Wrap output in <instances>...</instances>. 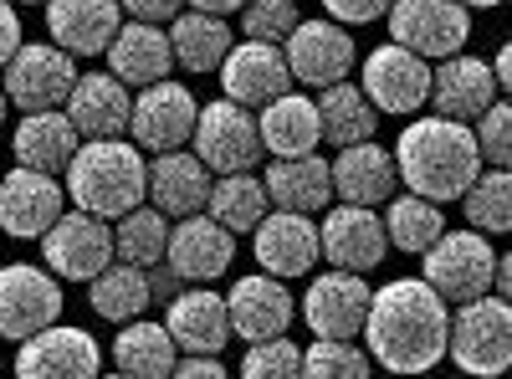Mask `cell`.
Masks as SVG:
<instances>
[{
    "instance_id": "45",
    "label": "cell",
    "mask_w": 512,
    "mask_h": 379,
    "mask_svg": "<svg viewBox=\"0 0 512 379\" xmlns=\"http://www.w3.org/2000/svg\"><path fill=\"white\" fill-rule=\"evenodd\" d=\"M123 6V16H134V21H175L180 11H185V0H118Z\"/></svg>"
},
{
    "instance_id": "53",
    "label": "cell",
    "mask_w": 512,
    "mask_h": 379,
    "mask_svg": "<svg viewBox=\"0 0 512 379\" xmlns=\"http://www.w3.org/2000/svg\"><path fill=\"white\" fill-rule=\"evenodd\" d=\"M6 108H11V103H6V88H0V123H6Z\"/></svg>"
},
{
    "instance_id": "51",
    "label": "cell",
    "mask_w": 512,
    "mask_h": 379,
    "mask_svg": "<svg viewBox=\"0 0 512 379\" xmlns=\"http://www.w3.org/2000/svg\"><path fill=\"white\" fill-rule=\"evenodd\" d=\"M492 287H497V298H507V287H512V257H497L492 262Z\"/></svg>"
},
{
    "instance_id": "39",
    "label": "cell",
    "mask_w": 512,
    "mask_h": 379,
    "mask_svg": "<svg viewBox=\"0 0 512 379\" xmlns=\"http://www.w3.org/2000/svg\"><path fill=\"white\" fill-rule=\"evenodd\" d=\"M461 210H466V221H472L482 236L512 231V175L497 170V164H492L487 175L477 170V180L461 190Z\"/></svg>"
},
{
    "instance_id": "7",
    "label": "cell",
    "mask_w": 512,
    "mask_h": 379,
    "mask_svg": "<svg viewBox=\"0 0 512 379\" xmlns=\"http://www.w3.org/2000/svg\"><path fill=\"white\" fill-rule=\"evenodd\" d=\"M0 88L6 103H16L21 113H41V108H62L72 82H77V57L62 52L57 41H21L16 57L0 67Z\"/></svg>"
},
{
    "instance_id": "15",
    "label": "cell",
    "mask_w": 512,
    "mask_h": 379,
    "mask_svg": "<svg viewBox=\"0 0 512 379\" xmlns=\"http://www.w3.org/2000/svg\"><path fill=\"white\" fill-rule=\"evenodd\" d=\"M231 257H236V236L221 221H210L205 210L180 216L175 226H169L164 267L175 272L180 282H216V277H226Z\"/></svg>"
},
{
    "instance_id": "18",
    "label": "cell",
    "mask_w": 512,
    "mask_h": 379,
    "mask_svg": "<svg viewBox=\"0 0 512 379\" xmlns=\"http://www.w3.org/2000/svg\"><path fill=\"white\" fill-rule=\"evenodd\" d=\"M67 210V190L57 175H41V170H11L0 175V231L16 236V241H41L57 216Z\"/></svg>"
},
{
    "instance_id": "25",
    "label": "cell",
    "mask_w": 512,
    "mask_h": 379,
    "mask_svg": "<svg viewBox=\"0 0 512 379\" xmlns=\"http://www.w3.org/2000/svg\"><path fill=\"white\" fill-rule=\"evenodd\" d=\"M123 6L118 0H47V31L62 52L72 57H98L108 52L113 31L123 26Z\"/></svg>"
},
{
    "instance_id": "34",
    "label": "cell",
    "mask_w": 512,
    "mask_h": 379,
    "mask_svg": "<svg viewBox=\"0 0 512 379\" xmlns=\"http://www.w3.org/2000/svg\"><path fill=\"white\" fill-rule=\"evenodd\" d=\"M267 210H272V200H267L262 175H251V170H231V175H216V180H210L205 216H210V221H221L231 236H246L256 221L267 216Z\"/></svg>"
},
{
    "instance_id": "47",
    "label": "cell",
    "mask_w": 512,
    "mask_h": 379,
    "mask_svg": "<svg viewBox=\"0 0 512 379\" xmlns=\"http://www.w3.org/2000/svg\"><path fill=\"white\" fill-rule=\"evenodd\" d=\"M169 374H180V379H221L226 374V364L216 359V354H185V359H175V369H169Z\"/></svg>"
},
{
    "instance_id": "20",
    "label": "cell",
    "mask_w": 512,
    "mask_h": 379,
    "mask_svg": "<svg viewBox=\"0 0 512 379\" xmlns=\"http://www.w3.org/2000/svg\"><path fill=\"white\" fill-rule=\"evenodd\" d=\"M369 282L364 272H323L313 277L308 298H303V318L318 339H359L364 328V313H369Z\"/></svg>"
},
{
    "instance_id": "35",
    "label": "cell",
    "mask_w": 512,
    "mask_h": 379,
    "mask_svg": "<svg viewBox=\"0 0 512 379\" xmlns=\"http://www.w3.org/2000/svg\"><path fill=\"white\" fill-rule=\"evenodd\" d=\"M113 369L118 374H134V379H154L175 369V339H169L164 323H149L144 313L128 318L123 333L113 339Z\"/></svg>"
},
{
    "instance_id": "13",
    "label": "cell",
    "mask_w": 512,
    "mask_h": 379,
    "mask_svg": "<svg viewBox=\"0 0 512 379\" xmlns=\"http://www.w3.org/2000/svg\"><path fill=\"white\" fill-rule=\"evenodd\" d=\"M282 57L292 82H308V88H328V82H344L359 62L354 36L338 21H297L282 36Z\"/></svg>"
},
{
    "instance_id": "54",
    "label": "cell",
    "mask_w": 512,
    "mask_h": 379,
    "mask_svg": "<svg viewBox=\"0 0 512 379\" xmlns=\"http://www.w3.org/2000/svg\"><path fill=\"white\" fill-rule=\"evenodd\" d=\"M11 6H47V0H11Z\"/></svg>"
},
{
    "instance_id": "21",
    "label": "cell",
    "mask_w": 512,
    "mask_h": 379,
    "mask_svg": "<svg viewBox=\"0 0 512 379\" xmlns=\"http://www.w3.org/2000/svg\"><path fill=\"white\" fill-rule=\"evenodd\" d=\"M292 292L282 287V277L272 272H256V277H236L231 292H226V318H231V333L246 344L256 339H277V333L292 328Z\"/></svg>"
},
{
    "instance_id": "8",
    "label": "cell",
    "mask_w": 512,
    "mask_h": 379,
    "mask_svg": "<svg viewBox=\"0 0 512 379\" xmlns=\"http://www.w3.org/2000/svg\"><path fill=\"white\" fill-rule=\"evenodd\" d=\"M359 88L374 103V113L410 118V113L425 108V98H431V62L415 57L410 47H400V41H384V47H374L364 57Z\"/></svg>"
},
{
    "instance_id": "3",
    "label": "cell",
    "mask_w": 512,
    "mask_h": 379,
    "mask_svg": "<svg viewBox=\"0 0 512 379\" xmlns=\"http://www.w3.org/2000/svg\"><path fill=\"white\" fill-rule=\"evenodd\" d=\"M62 190L72 195L77 210H93L103 221H118L123 210H134L149 190V164L144 149L118 139H82L77 154L62 170Z\"/></svg>"
},
{
    "instance_id": "41",
    "label": "cell",
    "mask_w": 512,
    "mask_h": 379,
    "mask_svg": "<svg viewBox=\"0 0 512 379\" xmlns=\"http://www.w3.org/2000/svg\"><path fill=\"white\" fill-rule=\"evenodd\" d=\"M297 21H303V16H297V0H246V6H241L246 41H277V47H282V36Z\"/></svg>"
},
{
    "instance_id": "33",
    "label": "cell",
    "mask_w": 512,
    "mask_h": 379,
    "mask_svg": "<svg viewBox=\"0 0 512 379\" xmlns=\"http://www.w3.org/2000/svg\"><path fill=\"white\" fill-rule=\"evenodd\" d=\"M318 129H323V144L344 149V144H364L374 139L379 129V113L374 103L364 98V88H354V82H328V88H318Z\"/></svg>"
},
{
    "instance_id": "4",
    "label": "cell",
    "mask_w": 512,
    "mask_h": 379,
    "mask_svg": "<svg viewBox=\"0 0 512 379\" xmlns=\"http://www.w3.org/2000/svg\"><path fill=\"white\" fill-rule=\"evenodd\" d=\"M446 354L466 374H502L512 364V308L507 298H482L461 303L446 323Z\"/></svg>"
},
{
    "instance_id": "37",
    "label": "cell",
    "mask_w": 512,
    "mask_h": 379,
    "mask_svg": "<svg viewBox=\"0 0 512 379\" xmlns=\"http://www.w3.org/2000/svg\"><path fill=\"white\" fill-rule=\"evenodd\" d=\"M384 205H390V210L379 216V221H384V241L400 246V251H415V257H420V251L446 231L441 205L425 200V195H415V190H410V195H390Z\"/></svg>"
},
{
    "instance_id": "14",
    "label": "cell",
    "mask_w": 512,
    "mask_h": 379,
    "mask_svg": "<svg viewBox=\"0 0 512 379\" xmlns=\"http://www.w3.org/2000/svg\"><path fill=\"white\" fill-rule=\"evenodd\" d=\"M318 246H323V262H333L338 272H364V277L384 262V251H390L384 221L374 216V205H349V200H338L323 216Z\"/></svg>"
},
{
    "instance_id": "52",
    "label": "cell",
    "mask_w": 512,
    "mask_h": 379,
    "mask_svg": "<svg viewBox=\"0 0 512 379\" xmlns=\"http://www.w3.org/2000/svg\"><path fill=\"white\" fill-rule=\"evenodd\" d=\"M466 11H487V6H502V0H461Z\"/></svg>"
},
{
    "instance_id": "19",
    "label": "cell",
    "mask_w": 512,
    "mask_h": 379,
    "mask_svg": "<svg viewBox=\"0 0 512 379\" xmlns=\"http://www.w3.org/2000/svg\"><path fill=\"white\" fill-rule=\"evenodd\" d=\"M216 72H221L226 98L241 108H262L292 88V72H287V57L277 41H241V47H231L221 57Z\"/></svg>"
},
{
    "instance_id": "9",
    "label": "cell",
    "mask_w": 512,
    "mask_h": 379,
    "mask_svg": "<svg viewBox=\"0 0 512 379\" xmlns=\"http://www.w3.org/2000/svg\"><path fill=\"white\" fill-rule=\"evenodd\" d=\"M195 154L210 175H231V170H251L262 159V134H256V113L231 103V98H216L205 103L200 118H195V134H190Z\"/></svg>"
},
{
    "instance_id": "49",
    "label": "cell",
    "mask_w": 512,
    "mask_h": 379,
    "mask_svg": "<svg viewBox=\"0 0 512 379\" xmlns=\"http://www.w3.org/2000/svg\"><path fill=\"white\" fill-rule=\"evenodd\" d=\"M190 6H195V11H210V16H236L246 0H190Z\"/></svg>"
},
{
    "instance_id": "31",
    "label": "cell",
    "mask_w": 512,
    "mask_h": 379,
    "mask_svg": "<svg viewBox=\"0 0 512 379\" xmlns=\"http://www.w3.org/2000/svg\"><path fill=\"white\" fill-rule=\"evenodd\" d=\"M82 134L72 129V118L62 108H41V113H26L21 129L11 139L16 159L26 164V170H41V175H62L67 159L77 154Z\"/></svg>"
},
{
    "instance_id": "36",
    "label": "cell",
    "mask_w": 512,
    "mask_h": 379,
    "mask_svg": "<svg viewBox=\"0 0 512 379\" xmlns=\"http://www.w3.org/2000/svg\"><path fill=\"white\" fill-rule=\"evenodd\" d=\"M88 303L103 323H128L139 318L154 298H149V277L144 267H128V262H108L93 282H88Z\"/></svg>"
},
{
    "instance_id": "5",
    "label": "cell",
    "mask_w": 512,
    "mask_h": 379,
    "mask_svg": "<svg viewBox=\"0 0 512 379\" xmlns=\"http://www.w3.org/2000/svg\"><path fill=\"white\" fill-rule=\"evenodd\" d=\"M41 262L57 282H93L113 262V226L72 205L41 231Z\"/></svg>"
},
{
    "instance_id": "29",
    "label": "cell",
    "mask_w": 512,
    "mask_h": 379,
    "mask_svg": "<svg viewBox=\"0 0 512 379\" xmlns=\"http://www.w3.org/2000/svg\"><path fill=\"white\" fill-rule=\"evenodd\" d=\"M210 175L200 154L190 149H169V154H154V170H149V205H159L169 221L180 216H195V210H205V195H210Z\"/></svg>"
},
{
    "instance_id": "43",
    "label": "cell",
    "mask_w": 512,
    "mask_h": 379,
    "mask_svg": "<svg viewBox=\"0 0 512 379\" xmlns=\"http://www.w3.org/2000/svg\"><path fill=\"white\" fill-rule=\"evenodd\" d=\"M241 374L262 379V374H303V349H297L287 333H277V339H256L241 359Z\"/></svg>"
},
{
    "instance_id": "12",
    "label": "cell",
    "mask_w": 512,
    "mask_h": 379,
    "mask_svg": "<svg viewBox=\"0 0 512 379\" xmlns=\"http://www.w3.org/2000/svg\"><path fill=\"white\" fill-rule=\"evenodd\" d=\"M57 318H62V282L47 267H31V262L0 267V339L21 344Z\"/></svg>"
},
{
    "instance_id": "32",
    "label": "cell",
    "mask_w": 512,
    "mask_h": 379,
    "mask_svg": "<svg viewBox=\"0 0 512 379\" xmlns=\"http://www.w3.org/2000/svg\"><path fill=\"white\" fill-rule=\"evenodd\" d=\"M169 52H175V67L205 77L216 72L221 57L231 52V26L226 16H210V11H180L175 21H169Z\"/></svg>"
},
{
    "instance_id": "26",
    "label": "cell",
    "mask_w": 512,
    "mask_h": 379,
    "mask_svg": "<svg viewBox=\"0 0 512 379\" xmlns=\"http://www.w3.org/2000/svg\"><path fill=\"white\" fill-rule=\"evenodd\" d=\"M175 52H169V31L154 21H123L108 41V72L123 88H149V82L169 77Z\"/></svg>"
},
{
    "instance_id": "42",
    "label": "cell",
    "mask_w": 512,
    "mask_h": 379,
    "mask_svg": "<svg viewBox=\"0 0 512 379\" xmlns=\"http://www.w3.org/2000/svg\"><path fill=\"white\" fill-rule=\"evenodd\" d=\"M472 123H477V129H472L477 154H482L487 164H497V170H507V159H512V113H507V103H502V98L487 103Z\"/></svg>"
},
{
    "instance_id": "16",
    "label": "cell",
    "mask_w": 512,
    "mask_h": 379,
    "mask_svg": "<svg viewBox=\"0 0 512 379\" xmlns=\"http://www.w3.org/2000/svg\"><path fill=\"white\" fill-rule=\"evenodd\" d=\"M103 369V354H98V339L88 328H67V323H47L36 328L31 339H21V354H16V374L26 379H88Z\"/></svg>"
},
{
    "instance_id": "28",
    "label": "cell",
    "mask_w": 512,
    "mask_h": 379,
    "mask_svg": "<svg viewBox=\"0 0 512 379\" xmlns=\"http://www.w3.org/2000/svg\"><path fill=\"white\" fill-rule=\"evenodd\" d=\"M256 134H262V149L272 159H292V154H318L323 129H318V103L303 93H282L272 103L256 108Z\"/></svg>"
},
{
    "instance_id": "2",
    "label": "cell",
    "mask_w": 512,
    "mask_h": 379,
    "mask_svg": "<svg viewBox=\"0 0 512 379\" xmlns=\"http://www.w3.org/2000/svg\"><path fill=\"white\" fill-rule=\"evenodd\" d=\"M390 154H395L400 185L425 195V200H436V205L461 200V190L472 185L477 170H482V154H477L472 129L456 123V118H441V113L415 118Z\"/></svg>"
},
{
    "instance_id": "50",
    "label": "cell",
    "mask_w": 512,
    "mask_h": 379,
    "mask_svg": "<svg viewBox=\"0 0 512 379\" xmlns=\"http://www.w3.org/2000/svg\"><path fill=\"white\" fill-rule=\"evenodd\" d=\"M175 282H180L175 272H169V267L159 272V262H154V277H149V298H164V292H175Z\"/></svg>"
},
{
    "instance_id": "24",
    "label": "cell",
    "mask_w": 512,
    "mask_h": 379,
    "mask_svg": "<svg viewBox=\"0 0 512 379\" xmlns=\"http://www.w3.org/2000/svg\"><path fill=\"white\" fill-rule=\"evenodd\" d=\"M128 108H134V93H128L113 72L77 77L67 103H62V113L72 118V129L82 139H118L128 129Z\"/></svg>"
},
{
    "instance_id": "17",
    "label": "cell",
    "mask_w": 512,
    "mask_h": 379,
    "mask_svg": "<svg viewBox=\"0 0 512 379\" xmlns=\"http://www.w3.org/2000/svg\"><path fill=\"white\" fill-rule=\"evenodd\" d=\"M251 251H256V262H262V272H272L282 282L308 277L313 262L323 257L318 221H308L303 210H267V216L251 226Z\"/></svg>"
},
{
    "instance_id": "38",
    "label": "cell",
    "mask_w": 512,
    "mask_h": 379,
    "mask_svg": "<svg viewBox=\"0 0 512 379\" xmlns=\"http://www.w3.org/2000/svg\"><path fill=\"white\" fill-rule=\"evenodd\" d=\"M164 241H169V216L159 205H134L118 216V231H113V257L128 262V267H154L164 262Z\"/></svg>"
},
{
    "instance_id": "27",
    "label": "cell",
    "mask_w": 512,
    "mask_h": 379,
    "mask_svg": "<svg viewBox=\"0 0 512 379\" xmlns=\"http://www.w3.org/2000/svg\"><path fill=\"white\" fill-rule=\"evenodd\" d=\"M333 175V195L349 200V205H384L395 190H400V175H395V154L379 149V144H344L338 159L328 164Z\"/></svg>"
},
{
    "instance_id": "30",
    "label": "cell",
    "mask_w": 512,
    "mask_h": 379,
    "mask_svg": "<svg viewBox=\"0 0 512 379\" xmlns=\"http://www.w3.org/2000/svg\"><path fill=\"white\" fill-rule=\"evenodd\" d=\"M267 200L277 210H303V216H318L333 200V175H328V159L318 154H292V159H272L262 170Z\"/></svg>"
},
{
    "instance_id": "10",
    "label": "cell",
    "mask_w": 512,
    "mask_h": 379,
    "mask_svg": "<svg viewBox=\"0 0 512 379\" xmlns=\"http://www.w3.org/2000/svg\"><path fill=\"white\" fill-rule=\"evenodd\" d=\"M195 93L180 88V82H149V88L134 93V108H128V134L144 154H169V149H185L190 134H195Z\"/></svg>"
},
{
    "instance_id": "11",
    "label": "cell",
    "mask_w": 512,
    "mask_h": 379,
    "mask_svg": "<svg viewBox=\"0 0 512 379\" xmlns=\"http://www.w3.org/2000/svg\"><path fill=\"white\" fill-rule=\"evenodd\" d=\"M384 21H390V41L410 47L415 57H451L472 36V11L461 0H395Z\"/></svg>"
},
{
    "instance_id": "22",
    "label": "cell",
    "mask_w": 512,
    "mask_h": 379,
    "mask_svg": "<svg viewBox=\"0 0 512 379\" xmlns=\"http://www.w3.org/2000/svg\"><path fill=\"white\" fill-rule=\"evenodd\" d=\"M164 328L175 349L185 354H221L231 344V318H226V298L210 292V282H190V292H175L164 313Z\"/></svg>"
},
{
    "instance_id": "23",
    "label": "cell",
    "mask_w": 512,
    "mask_h": 379,
    "mask_svg": "<svg viewBox=\"0 0 512 379\" xmlns=\"http://www.w3.org/2000/svg\"><path fill=\"white\" fill-rule=\"evenodd\" d=\"M502 93H497V77H492V67L482 62V57H461V52H451V57H441V67H431V103L441 118H456V123H472L487 103H497Z\"/></svg>"
},
{
    "instance_id": "6",
    "label": "cell",
    "mask_w": 512,
    "mask_h": 379,
    "mask_svg": "<svg viewBox=\"0 0 512 379\" xmlns=\"http://www.w3.org/2000/svg\"><path fill=\"white\" fill-rule=\"evenodd\" d=\"M420 272L431 282L446 303H472L482 292H492V262L497 251L487 246V236L472 226V231H441L431 246L420 251Z\"/></svg>"
},
{
    "instance_id": "1",
    "label": "cell",
    "mask_w": 512,
    "mask_h": 379,
    "mask_svg": "<svg viewBox=\"0 0 512 379\" xmlns=\"http://www.w3.org/2000/svg\"><path fill=\"white\" fill-rule=\"evenodd\" d=\"M446 323H451V308L441 292L425 277H400L369 292V313L359 333L374 364L395 374H425L446 354Z\"/></svg>"
},
{
    "instance_id": "46",
    "label": "cell",
    "mask_w": 512,
    "mask_h": 379,
    "mask_svg": "<svg viewBox=\"0 0 512 379\" xmlns=\"http://www.w3.org/2000/svg\"><path fill=\"white\" fill-rule=\"evenodd\" d=\"M16 47H21V16L11 0H0V67L16 57Z\"/></svg>"
},
{
    "instance_id": "44",
    "label": "cell",
    "mask_w": 512,
    "mask_h": 379,
    "mask_svg": "<svg viewBox=\"0 0 512 379\" xmlns=\"http://www.w3.org/2000/svg\"><path fill=\"white\" fill-rule=\"evenodd\" d=\"M395 0H323V11L338 21V26H369V21H384Z\"/></svg>"
},
{
    "instance_id": "48",
    "label": "cell",
    "mask_w": 512,
    "mask_h": 379,
    "mask_svg": "<svg viewBox=\"0 0 512 379\" xmlns=\"http://www.w3.org/2000/svg\"><path fill=\"white\" fill-rule=\"evenodd\" d=\"M492 77H497V93L507 98V88H512V47H497V62H492Z\"/></svg>"
},
{
    "instance_id": "40",
    "label": "cell",
    "mask_w": 512,
    "mask_h": 379,
    "mask_svg": "<svg viewBox=\"0 0 512 379\" xmlns=\"http://www.w3.org/2000/svg\"><path fill=\"white\" fill-rule=\"evenodd\" d=\"M369 364H374L369 349H359L354 339H318L303 354V374H318V379H364Z\"/></svg>"
}]
</instances>
